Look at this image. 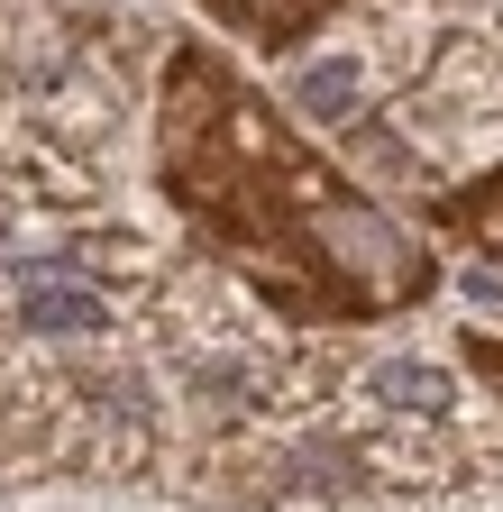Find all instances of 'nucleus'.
Returning a JSON list of instances; mask_svg holds the SVG:
<instances>
[{"instance_id": "nucleus-3", "label": "nucleus", "mask_w": 503, "mask_h": 512, "mask_svg": "<svg viewBox=\"0 0 503 512\" xmlns=\"http://www.w3.org/2000/svg\"><path fill=\"white\" fill-rule=\"evenodd\" d=\"M375 384H385V394H394V403H421V412H430V403H449V384H439L430 366H385V375H375Z\"/></svg>"}, {"instance_id": "nucleus-2", "label": "nucleus", "mask_w": 503, "mask_h": 512, "mask_svg": "<svg viewBox=\"0 0 503 512\" xmlns=\"http://www.w3.org/2000/svg\"><path fill=\"white\" fill-rule=\"evenodd\" d=\"M293 101H302V110H321V119H339V110L357 101V74H348V64H311V74L293 83Z\"/></svg>"}, {"instance_id": "nucleus-4", "label": "nucleus", "mask_w": 503, "mask_h": 512, "mask_svg": "<svg viewBox=\"0 0 503 512\" xmlns=\"http://www.w3.org/2000/svg\"><path fill=\"white\" fill-rule=\"evenodd\" d=\"M229 10H238V0H229Z\"/></svg>"}, {"instance_id": "nucleus-1", "label": "nucleus", "mask_w": 503, "mask_h": 512, "mask_svg": "<svg viewBox=\"0 0 503 512\" xmlns=\"http://www.w3.org/2000/svg\"><path fill=\"white\" fill-rule=\"evenodd\" d=\"M28 320H37V330H101V302L74 293V284H37L28 293Z\"/></svg>"}]
</instances>
